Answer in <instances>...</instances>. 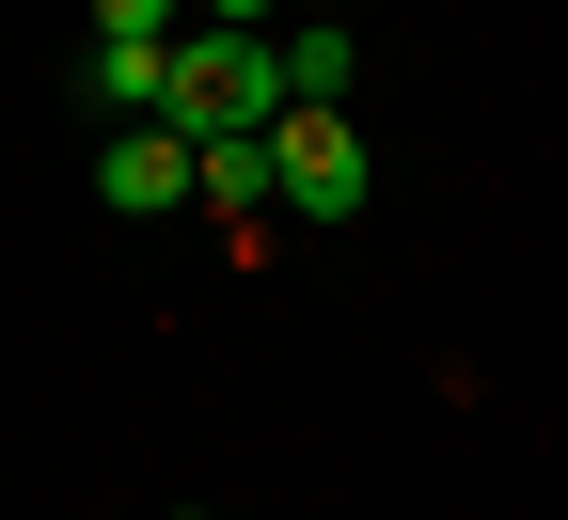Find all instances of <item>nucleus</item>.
Returning <instances> with one entry per match:
<instances>
[{"label": "nucleus", "instance_id": "1", "mask_svg": "<svg viewBox=\"0 0 568 520\" xmlns=\"http://www.w3.org/2000/svg\"><path fill=\"white\" fill-rule=\"evenodd\" d=\"M159 126H174V142H253V126H284V63H268V32H174V95H159Z\"/></svg>", "mask_w": 568, "mask_h": 520}, {"label": "nucleus", "instance_id": "2", "mask_svg": "<svg viewBox=\"0 0 568 520\" xmlns=\"http://www.w3.org/2000/svg\"><path fill=\"white\" fill-rule=\"evenodd\" d=\"M268 159H284V221H364V190H379V159L347 142V111H284Z\"/></svg>", "mask_w": 568, "mask_h": 520}, {"label": "nucleus", "instance_id": "3", "mask_svg": "<svg viewBox=\"0 0 568 520\" xmlns=\"http://www.w3.org/2000/svg\"><path fill=\"white\" fill-rule=\"evenodd\" d=\"M205 190V142H174V126H95V205L111 221H159V205H190Z\"/></svg>", "mask_w": 568, "mask_h": 520}, {"label": "nucleus", "instance_id": "4", "mask_svg": "<svg viewBox=\"0 0 568 520\" xmlns=\"http://www.w3.org/2000/svg\"><path fill=\"white\" fill-rule=\"evenodd\" d=\"M268 63H284V111H347V32H268Z\"/></svg>", "mask_w": 568, "mask_h": 520}, {"label": "nucleus", "instance_id": "5", "mask_svg": "<svg viewBox=\"0 0 568 520\" xmlns=\"http://www.w3.org/2000/svg\"><path fill=\"white\" fill-rule=\"evenodd\" d=\"M205 205H222V221H268V205H284V159H268V126H253V142H205Z\"/></svg>", "mask_w": 568, "mask_h": 520}, {"label": "nucleus", "instance_id": "6", "mask_svg": "<svg viewBox=\"0 0 568 520\" xmlns=\"http://www.w3.org/2000/svg\"><path fill=\"white\" fill-rule=\"evenodd\" d=\"M190 0H95V48H174Z\"/></svg>", "mask_w": 568, "mask_h": 520}, {"label": "nucleus", "instance_id": "7", "mask_svg": "<svg viewBox=\"0 0 568 520\" xmlns=\"http://www.w3.org/2000/svg\"><path fill=\"white\" fill-rule=\"evenodd\" d=\"M190 17H205V32H253V17H284V0H190Z\"/></svg>", "mask_w": 568, "mask_h": 520}]
</instances>
